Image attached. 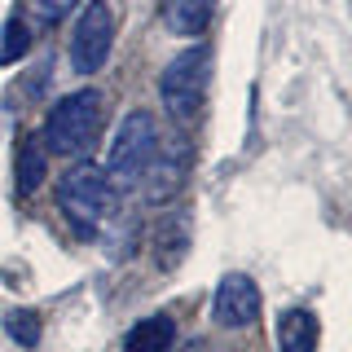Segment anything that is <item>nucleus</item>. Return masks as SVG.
I'll return each instance as SVG.
<instances>
[{
    "instance_id": "f257e3e1",
    "label": "nucleus",
    "mask_w": 352,
    "mask_h": 352,
    "mask_svg": "<svg viewBox=\"0 0 352 352\" xmlns=\"http://www.w3.org/2000/svg\"><path fill=\"white\" fill-rule=\"evenodd\" d=\"M58 212L80 238H97L110 220L119 216V190L106 181V172L97 163H71L58 181Z\"/></svg>"
},
{
    "instance_id": "f03ea898",
    "label": "nucleus",
    "mask_w": 352,
    "mask_h": 352,
    "mask_svg": "<svg viewBox=\"0 0 352 352\" xmlns=\"http://www.w3.org/2000/svg\"><path fill=\"white\" fill-rule=\"evenodd\" d=\"M102 119H106V97L97 88H80V93H66L58 106L49 110L40 132L44 154H58V159H84L88 150L102 137Z\"/></svg>"
},
{
    "instance_id": "7ed1b4c3",
    "label": "nucleus",
    "mask_w": 352,
    "mask_h": 352,
    "mask_svg": "<svg viewBox=\"0 0 352 352\" xmlns=\"http://www.w3.org/2000/svg\"><path fill=\"white\" fill-rule=\"evenodd\" d=\"M154 146H159V119L141 106L128 110V115L119 119L115 137H110V150H106V168H102L106 181L115 185V190H137Z\"/></svg>"
},
{
    "instance_id": "20e7f679",
    "label": "nucleus",
    "mask_w": 352,
    "mask_h": 352,
    "mask_svg": "<svg viewBox=\"0 0 352 352\" xmlns=\"http://www.w3.org/2000/svg\"><path fill=\"white\" fill-rule=\"evenodd\" d=\"M207 80H212V53H207V44H194V49L176 53L159 75V97H163V106H168V115L172 119H194L198 106H203Z\"/></svg>"
},
{
    "instance_id": "39448f33",
    "label": "nucleus",
    "mask_w": 352,
    "mask_h": 352,
    "mask_svg": "<svg viewBox=\"0 0 352 352\" xmlns=\"http://www.w3.org/2000/svg\"><path fill=\"white\" fill-rule=\"evenodd\" d=\"M115 49V9L110 0H84L80 18L71 27V44H66V58H71L75 75H97Z\"/></svg>"
},
{
    "instance_id": "423d86ee",
    "label": "nucleus",
    "mask_w": 352,
    "mask_h": 352,
    "mask_svg": "<svg viewBox=\"0 0 352 352\" xmlns=\"http://www.w3.org/2000/svg\"><path fill=\"white\" fill-rule=\"evenodd\" d=\"M190 163H194V150L181 132L163 137L159 132V146H154L150 163H146V176H141V190H146V203L150 207H163L181 194L185 176H190Z\"/></svg>"
},
{
    "instance_id": "0eeeda50",
    "label": "nucleus",
    "mask_w": 352,
    "mask_h": 352,
    "mask_svg": "<svg viewBox=\"0 0 352 352\" xmlns=\"http://www.w3.org/2000/svg\"><path fill=\"white\" fill-rule=\"evenodd\" d=\"M260 317V286L247 273H225L212 295V322L220 330H242Z\"/></svg>"
},
{
    "instance_id": "6e6552de",
    "label": "nucleus",
    "mask_w": 352,
    "mask_h": 352,
    "mask_svg": "<svg viewBox=\"0 0 352 352\" xmlns=\"http://www.w3.org/2000/svg\"><path fill=\"white\" fill-rule=\"evenodd\" d=\"M273 339H278V352H317L322 326L308 308H286L278 326H273Z\"/></svg>"
},
{
    "instance_id": "1a4fd4ad",
    "label": "nucleus",
    "mask_w": 352,
    "mask_h": 352,
    "mask_svg": "<svg viewBox=\"0 0 352 352\" xmlns=\"http://www.w3.org/2000/svg\"><path fill=\"white\" fill-rule=\"evenodd\" d=\"M212 9H216V0H159L163 27H168L172 36H190V40L207 31Z\"/></svg>"
},
{
    "instance_id": "9d476101",
    "label": "nucleus",
    "mask_w": 352,
    "mask_h": 352,
    "mask_svg": "<svg viewBox=\"0 0 352 352\" xmlns=\"http://www.w3.org/2000/svg\"><path fill=\"white\" fill-rule=\"evenodd\" d=\"M172 348H176V322L163 317V313L141 317L124 339V352H172Z\"/></svg>"
},
{
    "instance_id": "9b49d317",
    "label": "nucleus",
    "mask_w": 352,
    "mask_h": 352,
    "mask_svg": "<svg viewBox=\"0 0 352 352\" xmlns=\"http://www.w3.org/2000/svg\"><path fill=\"white\" fill-rule=\"evenodd\" d=\"M44 146H40V137H22L18 141V190L22 194H36L40 185H44Z\"/></svg>"
},
{
    "instance_id": "f8f14e48",
    "label": "nucleus",
    "mask_w": 352,
    "mask_h": 352,
    "mask_svg": "<svg viewBox=\"0 0 352 352\" xmlns=\"http://www.w3.org/2000/svg\"><path fill=\"white\" fill-rule=\"evenodd\" d=\"M27 44H31V36H27V22H22V18H9V27H5V44H0V66L18 62L22 53H27Z\"/></svg>"
},
{
    "instance_id": "ddd939ff",
    "label": "nucleus",
    "mask_w": 352,
    "mask_h": 352,
    "mask_svg": "<svg viewBox=\"0 0 352 352\" xmlns=\"http://www.w3.org/2000/svg\"><path fill=\"white\" fill-rule=\"evenodd\" d=\"M80 5V0H27L31 18H36V27H58V22L71 14V9Z\"/></svg>"
},
{
    "instance_id": "4468645a",
    "label": "nucleus",
    "mask_w": 352,
    "mask_h": 352,
    "mask_svg": "<svg viewBox=\"0 0 352 352\" xmlns=\"http://www.w3.org/2000/svg\"><path fill=\"white\" fill-rule=\"evenodd\" d=\"M5 326H9V335H14L22 348H36V339H40V317L36 313H14Z\"/></svg>"
}]
</instances>
